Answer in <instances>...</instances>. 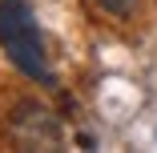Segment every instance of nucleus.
<instances>
[{"mask_svg":"<svg viewBox=\"0 0 157 153\" xmlns=\"http://www.w3.org/2000/svg\"><path fill=\"white\" fill-rule=\"evenodd\" d=\"M0 48L12 65L36 85H56L48 69L44 36L36 28V16L28 8V0H0Z\"/></svg>","mask_w":157,"mask_h":153,"instance_id":"nucleus-1","label":"nucleus"},{"mask_svg":"<svg viewBox=\"0 0 157 153\" xmlns=\"http://www.w3.org/2000/svg\"><path fill=\"white\" fill-rule=\"evenodd\" d=\"M97 8H105L109 16H117V20H129L133 12H137V0H93Z\"/></svg>","mask_w":157,"mask_h":153,"instance_id":"nucleus-3","label":"nucleus"},{"mask_svg":"<svg viewBox=\"0 0 157 153\" xmlns=\"http://www.w3.org/2000/svg\"><path fill=\"white\" fill-rule=\"evenodd\" d=\"M8 137H12L20 149H56V145H60V125H56V117H52L40 101L24 97V101L12 105Z\"/></svg>","mask_w":157,"mask_h":153,"instance_id":"nucleus-2","label":"nucleus"}]
</instances>
